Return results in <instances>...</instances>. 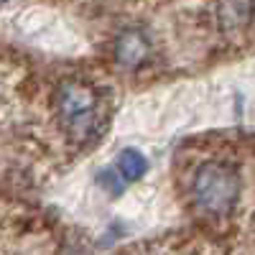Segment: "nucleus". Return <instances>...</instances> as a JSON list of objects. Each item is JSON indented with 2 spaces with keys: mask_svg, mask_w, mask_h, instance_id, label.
Masks as SVG:
<instances>
[{
  "mask_svg": "<svg viewBox=\"0 0 255 255\" xmlns=\"http://www.w3.org/2000/svg\"><path fill=\"white\" fill-rule=\"evenodd\" d=\"M151 56V41L138 28H128L115 41V61L125 69H138Z\"/></svg>",
  "mask_w": 255,
  "mask_h": 255,
  "instance_id": "7ed1b4c3",
  "label": "nucleus"
},
{
  "mask_svg": "<svg viewBox=\"0 0 255 255\" xmlns=\"http://www.w3.org/2000/svg\"><path fill=\"white\" fill-rule=\"evenodd\" d=\"M115 171L123 176V181H138L145 171H148V161L143 158V153H138L135 148H125V151L120 153L118 158V166Z\"/></svg>",
  "mask_w": 255,
  "mask_h": 255,
  "instance_id": "39448f33",
  "label": "nucleus"
},
{
  "mask_svg": "<svg viewBox=\"0 0 255 255\" xmlns=\"http://www.w3.org/2000/svg\"><path fill=\"white\" fill-rule=\"evenodd\" d=\"M0 3H5V0H0Z\"/></svg>",
  "mask_w": 255,
  "mask_h": 255,
  "instance_id": "0eeeda50",
  "label": "nucleus"
},
{
  "mask_svg": "<svg viewBox=\"0 0 255 255\" xmlns=\"http://www.w3.org/2000/svg\"><path fill=\"white\" fill-rule=\"evenodd\" d=\"M194 199L212 217L230 215L240 199V174L227 163H204L194 176Z\"/></svg>",
  "mask_w": 255,
  "mask_h": 255,
  "instance_id": "f257e3e1",
  "label": "nucleus"
},
{
  "mask_svg": "<svg viewBox=\"0 0 255 255\" xmlns=\"http://www.w3.org/2000/svg\"><path fill=\"white\" fill-rule=\"evenodd\" d=\"M100 184L110 191L113 197H118L120 191L125 189V181H123V176L115 171V168H108V171H100Z\"/></svg>",
  "mask_w": 255,
  "mask_h": 255,
  "instance_id": "423d86ee",
  "label": "nucleus"
},
{
  "mask_svg": "<svg viewBox=\"0 0 255 255\" xmlns=\"http://www.w3.org/2000/svg\"><path fill=\"white\" fill-rule=\"evenodd\" d=\"M220 23L222 28H240L250 20L253 0H220Z\"/></svg>",
  "mask_w": 255,
  "mask_h": 255,
  "instance_id": "20e7f679",
  "label": "nucleus"
},
{
  "mask_svg": "<svg viewBox=\"0 0 255 255\" xmlns=\"http://www.w3.org/2000/svg\"><path fill=\"white\" fill-rule=\"evenodd\" d=\"M56 105L59 115L67 123L74 135H87L97 128V108L100 97L97 92L84 82H64L56 92Z\"/></svg>",
  "mask_w": 255,
  "mask_h": 255,
  "instance_id": "f03ea898",
  "label": "nucleus"
}]
</instances>
